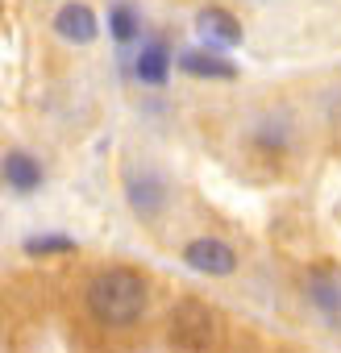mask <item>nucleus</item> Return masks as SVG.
<instances>
[{
    "instance_id": "f257e3e1",
    "label": "nucleus",
    "mask_w": 341,
    "mask_h": 353,
    "mask_svg": "<svg viewBox=\"0 0 341 353\" xmlns=\"http://www.w3.org/2000/svg\"><path fill=\"white\" fill-rule=\"evenodd\" d=\"M150 303V287L137 270L129 266H108L88 283V312L104 324V328H129L146 316Z\"/></svg>"
},
{
    "instance_id": "f03ea898",
    "label": "nucleus",
    "mask_w": 341,
    "mask_h": 353,
    "mask_svg": "<svg viewBox=\"0 0 341 353\" xmlns=\"http://www.w3.org/2000/svg\"><path fill=\"white\" fill-rule=\"evenodd\" d=\"M166 332H170V341H175L179 349H188V353H208L221 341V320H217V312L208 303L184 299V303H175V312H170Z\"/></svg>"
},
{
    "instance_id": "7ed1b4c3",
    "label": "nucleus",
    "mask_w": 341,
    "mask_h": 353,
    "mask_svg": "<svg viewBox=\"0 0 341 353\" xmlns=\"http://www.w3.org/2000/svg\"><path fill=\"white\" fill-rule=\"evenodd\" d=\"M125 200H129V208L137 212V216H158L162 208H166V200H170V188H166V179L158 170H150V166H133V170H125Z\"/></svg>"
},
{
    "instance_id": "20e7f679",
    "label": "nucleus",
    "mask_w": 341,
    "mask_h": 353,
    "mask_svg": "<svg viewBox=\"0 0 341 353\" xmlns=\"http://www.w3.org/2000/svg\"><path fill=\"white\" fill-rule=\"evenodd\" d=\"M184 262L192 266V270H200V274H213V279H225V274H233V266H237V254L221 241V237H196V241H188V250H184Z\"/></svg>"
},
{
    "instance_id": "39448f33",
    "label": "nucleus",
    "mask_w": 341,
    "mask_h": 353,
    "mask_svg": "<svg viewBox=\"0 0 341 353\" xmlns=\"http://www.w3.org/2000/svg\"><path fill=\"white\" fill-rule=\"evenodd\" d=\"M196 34L208 46H242V21L221 5H208L196 13Z\"/></svg>"
},
{
    "instance_id": "423d86ee",
    "label": "nucleus",
    "mask_w": 341,
    "mask_h": 353,
    "mask_svg": "<svg viewBox=\"0 0 341 353\" xmlns=\"http://www.w3.org/2000/svg\"><path fill=\"white\" fill-rule=\"evenodd\" d=\"M55 34H59L63 42L88 46V42H96V34H100V21H96V13H92L88 5L71 0V5H63V9L55 13Z\"/></svg>"
},
{
    "instance_id": "0eeeda50",
    "label": "nucleus",
    "mask_w": 341,
    "mask_h": 353,
    "mask_svg": "<svg viewBox=\"0 0 341 353\" xmlns=\"http://www.w3.org/2000/svg\"><path fill=\"white\" fill-rule=\"evenodd\" d=\"M0 179H5L13 192H38L42 188V162L26 150H9L5 158H0Z\"/></svg>"
},
{
    "instance_id": "6e6552de",
    "label": "nucleus",
    "mask_w": 341,
    "mask_h": 353,
    "mask_svg": "<svg viewBox=\"0 0 341 353\" xmlns=\"http://www.w3.org/2000/svg\"><path fill=\"white\" fill-rule=\"evenodd\" d=\"M179 71L184 75H192V79H237V67L229 63V59H217V54H208V50H188V54H179Z\"/></svg>"
},
{
    "instance_id": "1a4fd4ad",
    "label": "nucleus",
    "mask_w": 341,
    "mask_h": 353,
    "mask_svg": "<svg viewBox=\"0 0 341 353\" xmlns=\"http://www.w3.org/2000/svg\"><path fill=\"white\" fill-rule=\"evenodd\" d=\"M133 75H137L142 83H150V88L166 83V75H170V50H166L162 42L142 46V54H137V63H133Z\"/></svg>"
},
{
    "instance_id": "9d476101",
    "label": "nucleus",
    "mask_w": 341,
    "mask_h": 353,
    "mask_svg": "<svg viewBox=\"0 0 341 353\" xmlns=\"http://www.w3.org/2000/svg\"><path fill=\"white\" fill-rule=\"evenodd\" d=\"M108 34H113V42H121V46H129V42H137V34H142V21H137V13H133V5H113L108 9Z\"/></svg>"
},
{
    "instance_id": "9b49d317",
    "label": "nucleus",
    "mask_w": 341,
    "mask_h": 353,
    "mask_svg": "<svg viewBox=\"0 0 341 353\" xmlns=\"http://www.w3.org/2000/svg\"><path fill=\"white\" fill-rule=\"evenodd\" d=\"M308 299H312L320 312H341V287H337L329 274H312V279H308Z\"/></svg>"
},
{
    "instance_id": "f8f14e48",
    "label": "nucleus",
    "mask_w": 341,
    "mask_h": 353,
    "mask_svg": "<svg viewBox=\"0 0 341 353\" xmlns=\"http://www.w3.org/2000/svg\"><path fill=\"white\" fill-rule=\"evenodd\" d=\"M75 241L71 237H30L26 241V254H71Z\"/></svg>"
}]
</instances>
